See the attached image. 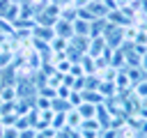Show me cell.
Wrapping results in <instances>:
<instances>
[{
  "instance_id": "6da1fadb",
  "label": "cell",
  "mask_w": 147,
  "mask_h": 138,
  "mask_svg": "<svg viewBox=\"0 0 147 138\" xmlns=\"http://www.w3.org/2000/svg\"><path fill=\"white\" fill-rule=\"evenodd\" d=\"M57 18H60V7H57V5H44V7H39L37 14H34V23L48 25V28H53V25L57 23Z\"/></svg>"
},
{
  "instance_id": "7a4b0ae2",
  "label": "cell",
  "mask_w": 147,
  "mask_h": 138,
  "mask_svg": "<svg viewBox=\"0 0 147 138\" xmlns=\"http://www.w3.org/2000/svg\"><path fill=\"white\" fill-rule=\"evenodd\" d=\"M106 51H108L106 39H103V37H94V39H90V46H87V53H85V55H90L92 60H96V57H101Z\"/></svg>"
},
{
  "instance_id": "3957f363",
  "label": "cell",
  "mask_w": 147,
  "mask_h": 138,
  "mask_svg": "<svg viewBox=\"0 0 147 138\" xmlns=\"http://www.w3.org/2000/svg\"><path fill=\"white\" fill-rule=\"evenodd\" d=\"M53 37H55V30H53V28H48V25H39V23H34V25H32V39L51 44V41H53Z\"/></svg>"
},
{
  "instance_id": "277c9868",
  "label": "cell",
  "mask_w": 147,
  "mask_h": 138,
  "mask_svg": "<svg viewBox=\"0 0 147 138\" xmlns=\"http://www.w3.org/2000/svg\"><path fill=\"white\" fill-rule=\"evenodd\" d=\"M99 106L101 103H90V101H83L76 110L83 120H99Z\"/></svg>"
},
{
  "instance_id": "5b68a950",
  "label": "cell",
  "mask_w": 147,
  "mask_h": 138,
  "mask_svg": "<svg viewBox=\"0 0 147 138\" xmlns=\"http://www.w3.org/2000/svg\"><path fill=\"white\" fill-rule=\"evenodd\" d=\"M53 30H55V37H64V39H71L74 37V23L71 21L57 18V23L53 25Z\"/></svg>"
},
{
  "instance_id": "8992f818",
  "label": "cell",
  "mask_w": 147,
  "mask_h": 138,
  "mask_svg": "<svg viewBox=\"0 0 147 138\" xmlns=\"http://www.w3.org/2000/svg\"><path fill=\"white\" fill-rule=\"evenodd\" d=\"M90 32H92V21H85V18L74 21V34L76 37H87L90 39Z\"/></svg>"
},
{
  "instance_id": "52a82bcc",
  "label": "cell",
  "mask_w": 147,
  "mask_h": 138,
  "mask_svg": "<svg viewBox=\"0 0 147 138\" xmlns=\"http://www.w3.org/2000/svg\"><path fill=\"white\" fill-rule=\"evenodd\" d=\"M18 99V92H16V85H2L0 87V101L2 103H9V101H16Z\"/></svg>"
},
{
  "instance_id": "ba28073f",
  "label": "cell",
  "mask_w": 147,
  "mask_h": 138,
  "mask_svg": "<svg viewBox=\"0 0 147 138\" xmlns=\"http://www.w3.org/2000/svg\"><path fill=\"white\" fill-rule=\"evenodd\" d=\"M131 92H133L140 101H142V99H147V78H142L140 83H136V85L131 87Z\"/></svg>"
},
{
  "instance_id": "9c48e42d",
  "label": "cell",
  "mask_w": 147,
  "mask_h": 138,
  "mask_svg": "<svg viewBox=\"0 0 147 138\" xmlns=\"http://www.w3.org/2000/svg\"><path fill=\"white\" fill-rule=\"evenodd\" d=\"M0 138H18V129L16 126H2Z\"/></svg>"
},
{
  "instance_id": "30bf717a",
  "label": "cell",
  "mask_w": 147,
  "mask_h": 138,
  "mask_svg": "<svg viewBox=\"0 0 147 138\" xmlns=\"http://www.w3.org/2000/svg\"><path fill=\"white\" fill-rule=\"evenodd\" d=\"M71 2H74V7H76V9H83V7H87L92 0H71Z\"/></svg>"
},
{
  "instance_id": "8fae6325",
  "label": "cell",
  "mask_w": 147,
  "mask_h": 138,
  "mask_svg": "<svg viewBox=\"0 0 147 138\" xmlns=\"http://www.w3.org/2000/svg\"><path fill=\"white\" fill-rule=\"evenodd\" d=\"M138 67H140V69L145 71V76H147V53H145V55H140V64H138Z\"/></svg>"
},
{
  "instance_id": "7c38bea8",
  "label": "cell",
  "mask_w": 147,
  "mask_h": 138,
  "mask_svg": "<svg viewBox=\"0 0 147 138\" xmlns=\"http://www.w3.org/2000/svg\"><path fill=\"white\" fill-rule=\"evenodd\" d=\"M0 87H2V78H0Z\"/></svg>"
},
{
  "instance_id": "4fadbf2b",
  "label": "cell",
  "mask_w": 147,
  "mask_h": 138,
  "mask_svg": "<svg viewBox=\"0 0 147 138\" xmlns=\"http://www.w3.org/2000/svg\"><path fill=\"white\" fill-rule=\"evenodd\" d=\"M145 78H147V76H145Z\"/></svg>"
}]
</instances>
